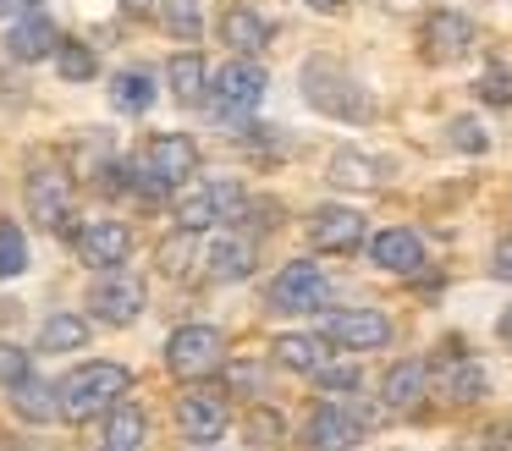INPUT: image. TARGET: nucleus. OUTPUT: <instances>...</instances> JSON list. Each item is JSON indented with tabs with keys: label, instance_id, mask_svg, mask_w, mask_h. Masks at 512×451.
Segmentation results:
<instances>
[{
	"label": "nucleus",
	"instance_id": "nucleus-38",
	"mask_svg": "<svg viewBox=\"0 0 512 451\" xmlns=\"http://www.w3.org/2000/svg\"><path fill=\"white\" fill-rule=\"evenodd\" d=\"M490 270H496L501 281H512V237H507V242H496V259H490Z\"/></svg>",
	"mask_w": 512,
	"mask_h": 451
},
{
	"label": "nucleus",
	"instance_id": "nucleus-42",
	"mask_svg": "<svg viewBox=\"0 0 512 451\" xmlns=\"http://www.w3.org/2000/svg\"><path fill=\"white\" fill-rule=\"evenodd\" d=\"M127 6H144V0H127Z\"/></svg>",
	"mask_w": 512,
	"mask_h": 451
},
{
	"label": "nucleus",
	"instance_id": "nucleus-24",
	"mask_svg": "<svg viewBox=\"0 0 512 451\" xmlns=\"http://www.w3.org/2000/svg\"><path fill=\"white\" fill-rule=\"evenodd\" d=\"M89 336H94L89 319L61 308V314H50L45 325H39V352H83V347H89Z\"/></svg>",
	"mask_w": 512,
	"mask_h": 451
},
{
	"label": "nucleus",
	"instance_id": "nucleus-11",
	"mask_svg": "<svg viewBox=\"0 0 512 451\" xmlns=\"http://www.w3.org/2000/svg\"><path fill=\"white\" fill-rule=\"evenodd\" d=\"M364 424H369L364 413H353V407H342V402H325V407H314V418L303 424V451H347L364 435Z\"/></svg>",
	"mask_w": 512,
	"mask_h": 451
},
{
	"label": "nucleus",
	"instance_id": "nucleus-34",
	"mask_svg": "<svg viewBox=\"0 0 512 451\" xmlns=\"http://www.w3.org/2000/svg\"><path fill=\"white\" fill-rule=\"evenodd\" d=\"M193 237H199V231H177V237H171L166 248H160V270H166V275H188V253H193Z\"/></svg>",
	"mask_w": 512,
	"mask_h": 451
},
{
	"label": "nucleus",
	"instance_id": "nucleus-35",
	"mask_svg": "<svg viewBox=\"0 0 512 451\" xmlns=\"http://www.w3.org/2000/svg\"><path fill=\"white\" fill-rule=\"evenodd\" d=\"M23 374H34L28 352H23V347H12V341H0V385H17Z\"/></svg>",
	"mask_w": 512,
	"mask_h": 451
},
{
	"label": "nucleus",
	"instance_id": "nucleus-22",
	"mask_svg": "<svg viewBox=\"0 0 512 451\" xmlns=\"http://www.w3.org/2000/svg\"><path fill=\"white\" fill-rule=\"evenodd\" d=\"M221 39L232 44L237 55H259V50L270 44V22L259 17L254 6H232V11L221 17Z\"/></svg>",
	"mask_w": 512,
	"mask_h": 451
},
{
	"label": "nucleus",
	"instance_id": "nucleus-26",
	"mask_svg": "<svg viewBox=\"0 0 512 451\" xmlns=\"http://www.w3.org/2000/svg\"><path fill=\"white\" fill-rule=\"evenodd\" d=\"M166 83H171V99H177V105H199V99H204V88H210V72H204V55L182 50L177 61H171Z\"/></svg>",
	"mask_w": 512,
	"mask_h": 451
},
{
	"label": "nucleus",
	"instance_id": "nucleus-29",
	"mask_svg": "<svg viewBox=\"0 0 512 451\" xmlns=\"http://www.w3.org/2000/svg\"><path fill=\"white\" fill-rule=\"evenodd\" d=\"M28 270V237L17 220H0V281H17Z\"/></svg>",
	"mask_w": 512,
	"mask_h": 451
},
{
	"label": "nucleus",
	"instance_id": "nucleus-18",
	"mask_svg": "<svg viewBox=\"0 0 512 451\" xmlns=\"http://www.w3.org/2000/svg\"><path fill=\"white\" fill-rule=\"evenodd\" d=\"M369 259H375L380 270H391V275H413L424 264V242L413 237L408 226H386L375 242H369Z\"/></svg>",
	"mask_w": 512,
	"mask_h": 451
},
{
	"label": "nucleus",
	"instance_id": "nucleus-28",
	"mask_svg": "<svg viewBox=\"0 0 512 451\" xmlns=\"http://www.w3.org/2000/svg\"><path fill=\"white\" fill-rule=\"evenodd\" d=\"M380 171H386V165L369 160V154H358V149H342V154L331 160V182H336V187H375Z\"/></svg>",
	"mask_w": 512,
	"mask_h": 451
},
{
	"label": "nucleus",
	"instance_id": "nucleus-27",
	"mask_svg": "<svg viewBox=\"0 0 512 451\" xmlns=\"http://www.w3.org/2000/svg\"><path fill=\"white\" fill-rule=\"evenodd\" d=\"M155 99H160V88H155V77H149V72H116L111 77V105L127 110V116H144Z\"/></svg>",
	"mask_w": 512,
	"mask_h": 451
},
{
	"label": "nucleus",
	"instance_id": "nucleus-8",
	"mask_svg": "<svg viewBox=\"0 0 512 451\" xmlns=\"http://www.w3.org/2000/svg\"><path fill=\"white\" fill-rule=\"evenodd\" d=\"M89 308L100 325H133L138 314H144V281H138L133 270H100V281L89 286Z\"/></svg>",
	"mask_w": 512,
	"mask_h": 451
},
{
	"label": "nucleus",
	"instance_id": "nucleus-37",
	"mask_svg": "<svg viewBox=\"0 0 512 451\" xmlns=\"http://www.w3.org/2000/svg\"><path fill=\"white\" fill-rule=\"evenodd\" d=\"M232 385H248V391H254V385H265L259 363H232Z\"/></svg>",
	"mask_w": 512,
	"mask_h": 451
},
{
	"label": "nucleus",
	"instance_id": "nucleus-33",
	"mask_svg": "<svg viewBox=\"0 0 512 451\" xmlns=\"http://www.w3.org/2000/svg\"><path fill=\"white\" fill-rule=\"evenodd\" d=\"M474 88H479V99H485V105H512V66H490Z\"/></svg>",
	"mask_w": 512,
	"mask_h": 451
},
{
	"label": "nucleus",
	"instance_id": "nucleus-9",
	"mask_svg": "<svg viewBox=\"0 0 512 451\" xmlns=\"http://www.w3.org/2000/svg\"><path fill=\"white\" fill-rule=\"evenodd\" d=\"M325 341L347 352H375L391 341V319L380 308H336V314H325Z\"/></svg>",
	"mask_w": 512,
	"mask_h": 451
},
{
	"label": "nucleus",
	"instance_id": "nucleus-3",
	"mask_svg": "<svg viewBox=\"0 0 512 451\" xmlns=\"http://www.w3.org/2000/svg\"><path fill=\"white\" fill-rule=\"evenodd\" d=\"M298 83H303V99H309L320 116H336V121H369V94L353 83V77L342 72L336 61H303V72H298Z\"/></svg>",
	"mask_w": 512,
	"mask_h": 451
},
{
	"label": "nucleus",
	"instance_id": "nucleus-43",
	"mask_svg": "<svg viewBox=\"0 0 512 451\" xmlns=\"http://www.w3.org/2000/svg\"><path fill=\"white\" fill-rule=\"evenodd\" d=\"M204 451H210V446H204Z\"/></svg>",
	"mask_w": 512,
	"mask_h": 451
},
{
	"label": "nucleus",
	"instance_id": "nucleus-7",
	"mask_svg": "<svg viewBox=\"0 0 512 451\" xmlns=\"http://www.w3.org/2000/svg\"><path fill=\"white\" fill-rule=\"evenodd\" d=\"M325 297H331L325 270L309 259L281 264V275L270 281V308H276V314H314V308H325Z\"/></svg>",
	"mask_w": 512,
	"mask_h": 451
},
{
	"label": "nucleus",
	"instance_id": "nucleus-4",
	"mask_svg": "<svg viewBox=\"0 0 512 451\" xmlns=\"http://www.w3.org/2000/svg\"><path fill=\"white\" fill-rule=\"evenodd\" d=\"M248 215V193L232 176H210V182H188L177 193V226L182 231H210V226H232Z\"/></svg>",
	"mask_w": 512,
	"mask_h": 451
},
{
	"label": "nucleus",
	"instance_id": "nucleus-20",
	"mask_svg": "<svg viewBox=\"0 0 512 451\" xmlns=\"http://www.w3.org/2000/svg\"><path fill=\"white\" fill-rule=\"evenodd\" d=\"M144 435H149V424H144V407H133L122 396V402L105 413V435H100V451H144Z\"/></svg>",
	"mask_w": 512,
	"mask_h": 451
},
{
	"label": "nucleus",
	"instance_id": "nucleus-14",
	"mask_svg": "<svg viewBox=\"0 0 512 451\" xmlns=\"http://www.w3.org/2000/svg\"><path fill=\"white\" fill-rule=\"evenodd\" d=\"M419 39H424V61L452 66V61H463V55L474 50V22L457 17V11H435V17L424 22Z\"/></svg>",
	"mask_w": 512,
	"mask_h": 451
},
{
	"label": "nucleus",
	"instance_id": "nucleus-15",
	"mask_svg": "<svg viewBox=\"0 0 512 451\" xmlns=\"http://www.w3.org/2000/svg\"><path fill=\"white\" fill-rule=\"evenodd\" d=\"M127 248H133V237H127L122 220H89V226L78 231V253H83V264H94V270L127 264Z\"/></svg>",
	"mask_w": 512,
	"mask_h": 451
},
{
	"label": "nucleus",
	"instance_id": "nucleus-19",
	"mask_svg": "<svg viewBox=\"0 0 512 451\" xmlns=\"http://www.w3.org/2000/svg\"><path fill=\"white\" fill-rule=\"evenodd\" d=\"M435 380H441V396H452V402H479L485 396V369L468 352H446L435 363Z\"/></svg>",
	"mask_w": 512,
	"mask_h": 451
},
{
	"label": "nucleus",
	"instance_id": "nucleus-17",
	"mask_svg": "<svg viewBox=\"0 0 512 451\" xmlns=\"http://www.w3.org/2000/svg\"><path fill=\"white\" fill-rule=\"evenodd\" d=\"M204 275L210 281H248L254 275V242L243 237H210L204 242Z\"/></svg>",
	"mask_w": 512,
	"mask_h": 451
},
{
	"label": "nucleus",
	"instance_id": "nucleus-32",
	"mask_svg": "<svg viewBox=\"0 0 512 451\" xmlns=\"http://www.w3.org/2000/svg\"><path fill=\"white\" fill-rule=\"evenodd\" d=\"M446 138H452V149H463V154H485V149H490L485 127H479L474 116H457L452 127H446Z\"/></svg>",
	"mask_w": 512,
	"mask_h": 451
},
{
	"label": "nucleus",
	"instance_id": "nucleus-31",
	"mask_svg": "<svg viewBox=\"0 0 512 451\" xmlns=\"http://www.w3.org/2000/svg\"><path fill=\"white\" fill-rule=\"evenodd\" d=\"M160 22H166V33H177L182 44H193V39L204 33L199 0H166V6H160Z\"/></svg>",
	"mask_w": 512,
	"mask_h": 451
},
{
	"label": "nucleus",
	"instance_id": "nucleus-40",
	"mask_svg": "<svg viewBox=\"0 0 512 451\" xmlns=\"http://www.w3.org/2000/svg\"><path fill=\"white\" fill-rule=\"evenodd\" d=\"M496 330H501V341L512 347V303H507V314H501V325H496Z\"/></svg>",
	"mask_w": 512,
	"mask_h": 451
},
{
	"label": "nucleus",
	"instance_id": "nucleus-1",
	"mask_svg": "<svg viewBox=\"0 0 512 451\" xmlns=\"http://www.w3.org/2000/svg\"><path fill=\"white\" fill-rule=\"evenodd\" d=\"M127 385H133L127 363H83V369H72L67 380L56 385V418H67V424L105 418L127 396Z\"/></svg>",
	"mask_w": 512,
	"mask_h": 451
},
{
	"label": "nucleus",
	"instance_id": "nucleus-12",
	"mask_svg": "<svg viewBox=\"0 0 512 451\" xmlns=\"http://www.w3.org/2000/svg\"><path fill=\"white\" fill-rule=\"evenodd\" d=\"M309 242L320 253H353L364 242V215L347 204H320L309 215Z\"/></svg>",
	"mask_w": 512,
	"mask_h": 451
},
{
	"label": "nucleus",
	"instance_id": "nucleus-16",
	"mask_svg": "<svg viewBox=\"0 0 512 451\" xmlns=\"http://www.w3.org/2000/svg\"><path fill=\"white\" fill-rule=\"evenodd\" d=\"M56 44H61V33L45 11H28V17H17L12 28H6V50H12L17 61H45V55H56Z\"/></svg>",
	"mask_w": 512,
	"mask_h": 451
},
{
	"label": "nucleus",
	"instance_id": "nucleus-30",
	"mask_svg": "<svg viewBox=\"0 0 512 451\" xmlns=\"http://www.w3.org/2000/svg\"><path fill=\"white\" fill-rule=\"evenodd\" d=\"M56 66H61L67 83H89V77L100 72V55H94L89 44H78V39H61L56 44Z\"/></svg>",
	"mask_w": 512,
	"mask_h": 451
},
{
	"label": "nucleus",
	"instance_id": "nucleus-39",
	"mask_svg": "<svg viewBox=\"0 0 512 451\" xmlns=\"http://www.w3.org/2000/svg\"><path fill=\"white\" fill-rule=\"evenodd\" d=\"M28 11H39V0H0V17H28Z\"/></svg>",
	"mask_w": 512,
	"mask_h": 451
},
{
	"label": "nucleus",
	"instance_id": "nucleus-6",
	"mask_svg": "<svg viewBox=\"0 0 512 451\" xmlns=\"http://www.w3.org/2000/svg\"><path fill=\"white\" fill-rule=\"evenodd\" d=\"M166 369L177 374V380H204V374L221 369V330L215 325H182L166 336Z\"/></svg>",
	"mask_w": 512,
	"mask_h": 451
},
{
	"label": "nucleus",
	"instance_id": "nucleus-36",
	"mask_svg": "<svg viewBox=\"0 0 512 451\" xmlns=\"http://www.w3.org/2000/svg\"><path fill=\"white\" fill-rule=\"evenodd\" d=\"M320 385H325V391H353V385H358V369H331V363H325V369H320Z\"/></svg>",
	"mask_w": 512,
	"mask_h": 451
},
{
	"label": "nucleus",
	"instance_id": "nucleus-2",
	"mask_svg": "<svg viewBox=\"0 0 512 451\" xmlns=\"http://www.w3.org/2000/svg\"><path fill=\"white\" fill-rule=\"evenodd\" d=\"M193 171H199L193 138H182V132H155V138L138 149V160L127 165V182H133L138 193H177V187L193 182Z\"/></svg>",
	"mask_w": 512,
	"mask_h": 451
},
{
	"label": "nucleus",
	"instance_id": "nucleus-23",
	"mask_svg": "<svg viewBox=\"0 0 512 451\" xmlns=\"http://www.w3.org/2000/svg\"><path fill=\"white\" fill-rule=\"evenodd\" d=\"M6 391H12V413L28 418V424H50V418H56V385H50V380L23 374V380L6 385Z\"/></svg>",
	"mask_w": 512,
	"mask_h": 451
},
{
	"label": "nucleus",
	"instance_id": "nucleus-21",
	"mask_svg": "<svg viewBox=\"0 0 512 451\" xmlns=\"http://www.w3.org/2000/svg\"><path fill=\"white\" fill-rule=\"evenodd\" d=\"M424 385H430V363H419V358H408V363H391L386 369V380H380V402L386 407H413L424 396Z\"/></svg>",
	"mask_w": 512,
	"mask_h": 451
},
{
	"label": "nucleus",
	"instance_id": "nucleus-5",
	"mask_svg": "<svg viewBox=\"0 0 512 451\" xmlns=\"http://www.w3.org/2000/svg\"><path fill=\"white\" fill-rule=\"evenodd\" d=\"M259 99H265V66L248 61V55H237V61H226L221 72H215L210 83V110L221 121H248L259 110Z\"/></svg>",
	"mask_w": 512,
	"mask_h": 451
},
{
	"label": "nucleus",
	"instance_id": "nucleus-25",
	"mask_svg": "<svg viewBox=\"0 0 512 451\" xmlns=\"http://www.w3.org/2000/svg\"><path fill=\"white\" fill-rule=\"evenodd\" d=\"M276 363L281 369H298V374H320L325 369V336H298V330H287V336H276Z\"/></svg>",
	"mask_w": 512,
	"mask_h": 451
},
{
	"label": "nucleus",
	"instance_id": "nucleus-10",
	"mask_svg": "<svg viewBox=\"0 0 512 451\" xmlns=\"http://www.w3.org/2000/svg\"><path fill=\"white\" fill-rule=\"evenodd\" d=\"M72 176L56 171V165H39L34 176H28V209H34V220L45 231H67L72 220Z\"/></svg>",
	"mask_w": 512,
	"mask_h": 451
},
{
	"label": "nucleus",
	"instance_id": "nucleus-13",
	"mask_svg": "<svg viewBox=\"0 0 512 451\" xmlns=\"http://www.w3.org/2000/svg\"><path fill=\"white\" fill-rule=\"evenodd\" d=\"M177 424H182V435L204 451V446H215V440L226 435L232 413H226V402L215 391H188V396H182V407H177Z\"/></svg>",
	"mask_w": 512,
	"mask_h": 451
},
{
	"label": "nucleus",
	"instance_id": "nucleus-41",
	"mask_svg": "<svg viewBox=\"0 0 512 451\" xmlns=\"http://www.w3.org/2000/svg\"><path fill=\"white\" fill-rule=\"evenodd\" d=\"M309 6H314V11H342L347 0H309Z\"/></svg>",
	"mask_w": 512,
	"mask_h": 451
}]
</instances>
